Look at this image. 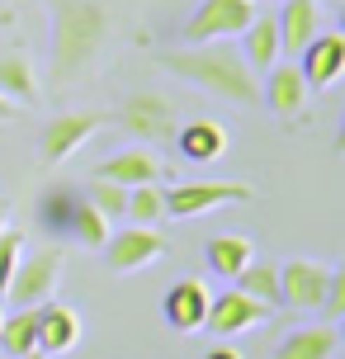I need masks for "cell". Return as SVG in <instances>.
Masks as SVG:
<instances>
[{
  "label": "cell",
  "instance_id": "cell-1",
  "mask_svg": "<svg viewBox=\"0 0 345 359\" xmlns=\"http://www.w3.org/2000/svg\"><path fill=\"white\" fill-rule=\"evenodd\" d=\"M53 43H48V86L67 90L95 72L100 53L109 48L114 10L104 0H48Z\"/></svg>",
  "mask_w": 345,
  "mask_h": 359
},
{
  "label": "cell",
  "instance_id": "cell-2",
  "mask_svg": "<svg viewBox=\"0 0 345 359\" xmlns=\"http://www.w3.org/2000/svg\"><path fill=\"white\" fill-rule=\"evenodd\" d=\"M170 76H180L189 86H199L203 95L213 100H227L236 109H255L260 104V76L246 67V57L236 53L232 43H184V48H170V53L156 57Z\"/></svg>",
  "mask_w": 345,
  "mask_h": 359
},
{
  "label": "cell",
  "instance_id": "cell-3",
  "mask_svg": "<svg viewBox=\"0 0 345 359\" xmlns=\"http://www.w3.org/2000/svg\"><path fill=\"white\" fill-rule=\"evenodd\" d=\"M104 128V114L100 109H62L43 123V137H38V161L43 165H62L72 151L90 142L95 133Z\"/></svg>",
  "mask_w": 345,
  "mask_h": 359
},
{
  "label": "cell",
  "instance_id": "cell-4",
  "mask_svg": "<svg viewBox=\"0 0 345 359\" xmlns=\"http://www.w3.org/2000/svg\"><path fill=\"white\" fill-rule=\"evenodd\" d=\"M251 198L255 189L246 180H184L175 189H165V217H199L222 203H251Z\"/></svg>",
  "mask_w": 345,
  "mask_h": 359
},
{
  "label": "cell",
  "instance_id": "cell-5",
  "mask_svg": "<svg viewBox=\"0 0 345 359\" xmlns=\"http://www.w3.org/2000/svg\"><path fill=\"white\" fill-rule=\"evenodd\" d=\"M62 265H67V255L62 246H43L38 255H19L15 274H10V288H5V298L15 307H38L53 298L57 279H62Z\"/></svg>",
  "mask_w": 345,
  "mask_h": 359
},
{
  "label": "cell",
  "instance_id": "cell-6",
  "mask_svg": "<svg viewBox=\"0 0 345 359\" xmlns=\"http://www.w3.org/2000/svg\"><path fill=\"white\" fill-rule=\"evenodd\" d=\"M255 15V0H199V10L184 19V43H213V38H236Z\"/></svg>",
  "mask_w": 345,
  "mask_h": 359
},
{
  "label": "cell",
  "instance_id": "cell-7",
  "mask_svg": "<svg viewBox=\"0 0 345 359\" xmlns=\"http://www.w3.org/2000/svg\"><path fill=\"white\" fill-rule=\"evenodd\" d=\"M100 251H104V265H109L114 274H137V269H147L151 260L165 255V236L156 232V227L133 222L123 232H109V241H104Z\"/></svg>",
  "mask_w": 345,
  "mask_h": 359
},
{
  "label": "cell",
  "instance_id": "cell-8",
  "mask_svg": "<svg viewBox=\"0 0 345 359\" xmlns=\"http://www.w3.org/2000/svg\"><path fill=\"white\" fill-rule=\"evenodd\" d=\"M331 269L327 260H284L279 265V307H298V312H317L322 307V293L331 284Z\"/></svg>",
  "mask_w": 345,
  "mask_h": 359
},
{
  "label": "cell",
  "instance_id": "cell-9",
  "mask_svg": "<svg viewBox=\"0 0 345 359\" xmlns=\"http://www.w3.org/2000/svg\"><path fill=\"white\" fill-rule=\"evenodd\" d=\"M119 123H123L137 142H165V137H175V104H170L165 95H156V90H137V95L123 100Z\"/></svg>",
  "mask_w": 345,
  "mask_h": 359
},
{
  "label": "cell",
  "instance_id": "cell-10",
  "mask_svg": "<svg viewBox=\"0 0 345 359\" xmlns=\"http://www.w3.org/2000/svg\"><path fill=\"white\" fill-rule=\"evenodd\" d=\"M308 81L298 72V62H274L270 72H265V86H260V104L270 109L274 118H284V123H298L303 114H308Z\"/></svg>",
  "mask_w": 345,
  "mask_h": 359
},
{
  "label": "cell",
  "instance_id": "cell-11",
  "mask_svg": "<svg viewBox=\"0 0 345 359\" xmlns=\"http://www.w3.org/2000/svg\"><path fill=\"white\" fill-rule=\"evenodd\" d=\"M270 312H274L270 303H255L251 293H241V288L232 284L227 293H213V298H208V317H203V326H208L213 336H241V331L260 326Z\"/></svg>",
  "mask_w": 345,
  "mask_h": 359
},
{
  "label": "cell",
  "instance_id": "cell-12",
  "mask_svg": "<svg viewBox=\"0 0 345 359\" xmlns=\"http://www.w3.org/2000/svg\"><path fill=\"white\" fill-rule=\"evenodd\" d=\"M298 72H303L308 90H331L345 76V34H317L298 53Z\"/></svg>",
  "mask_w": 345,
  "mask_h": 359
},
{
  "label": "cell",
  "instance_id": "cell-13",
  "mask_svg": "<svg viewBox=\"0 0 345 359\" xmlns=\"http://www.w3.org/2000/svg\"><path fill=\"white\" fill-rule=\"evenodd\" d=\"M208 284L203 279H180V284H170L165 288V303H161V312H165V326L170 331H199L203 326V317H208Z\"/></svg>",
  "mask_w": 345,
  "mask_h": 359
},
{
  "label": "cell",
  "instance_id": "cell-14",
  "mask_svg": "<svg viewBox=\"0 0 345 359\" xmlns=\"http://www.w3.org/2000/svg\"><path fill=\"white\" fill-rule=\"evenodd\" d=\"M336 355H341V322L298 326L274 350V359H336Z\"/></svg>",
  "mask_w": 345,
  "mask_h": 359
},
{
  "label": "cell",
  "instance_id": "cell-15",
  "mask_svg": "<svg viewBox=\"0 0 345 359\" xmlns=\"http://www.w3.org/2000/svg\"><path fill=\"white\" fill-rule=\"evenodd\" d=\"M76 341H81V312L48 298V307H38V355H67L76 350Z\"/></svg>",
  "mask_w": 345,
  "mask_h": 359
},
{
  "label": "cell",
  "instance_id": "cell-16",
  "mask_svg": "<svg viewBox=\"0 0 345 359\" xmlns=\"http://www.w3.org/2000/svg\"><path fill=\"white\" fill-rule=\"evenodd\" d=\"M274 24H279V53L298 57L312 38L322 34V10H317V0H284Z\"/></svg>",
  "mask_w": 345,
  "mask_h": 359
},
{
  "label": "cell",
  "instance_id": "cell-17",
  "mask_svg": "<svg viewBox=\"0 0 345 359\" xmlns=\"http://www.w3.org/2000/svg\"><path fill=\"white\" fill-rule=\"evenodd\" d=\"M95 175L114 180V184H123V189H133V184H151V180H161V161H156V151H147V147L137 142V147H123V151L104 156V161L95 165Z\"/></svg>",
  "mask_w": 345,
  "mask_h": 359
},
{
  "label": "cell",
  "instance_id": "cell-18",
  "mask_svg": "<svg viewBox=\"0 0 345 359\" xmlns=\"http://www.w3.org/2000/svg\"><path fill=\"white\" fill-rule=\"evenodd\" d=\"M227 128L213 123V118H194V123H184L175 128V151H180V161L189 165H208V161H218L222 151H227Z\"/></svg>",
  "mask_w": 345,
  "mask_h": 359
},
{
  "label": "cell",
  "instance_id": "cell-19",
  "mask_svg": "<svg viewBox=\"0 0 345 359\" xmlns=\"http://www.w3.org/2000/svg\"><path fill=\"white\" fill-rule=\"evenodd\" d=\"M236 38H241V48H236V53L246 57V67H251L255 76H265L274 62L284 57V53H279V24H274V15H260V10H255Z\"/></svg>",
  "mask_w": 345,
  "mask_h": 359
},
{
  "label": "cell",
  "instance_id": "cell-20",
  "mask_svg": "<svg viewBox=\"0 0 345 359\" xmlns=\"http://www.w3.org/2000/svg\"><path fill=\"white\" fill-rule=\"evenodd\" d=\"M203 260H208V269H213L218 279H227V284H232L236 274L246 269V260H255V246L246 241V236H236V232H222V236H213V241H208Z\"/></svg>",
  "mask_w": 345,
  "mask_h": 359
},
{
  "label": "cell",
  "instance_id": "cell-21",
  "mask_svg": "<svg viewBox=\"0 0 345 359\" xmlns=\"http://www.w3.org/2000/svg\"><path fill=\"white\" fill-rule=\"evenodd\" d=\"M0 95L15 104H34L38 100V72L29 53H5L0 57Z\"/></svg>",
  "mask_w": 345,
  "mask_h": 359
},
{
  "label": "cell",
  "instance_id": "cell-22",
  "mask_svg": "<svg viewBox=\"0 0 345 359\" xmlns=\"http://www.w3.org/2000/svg\"><path fill=\"white\" fill-rule=\"evenodd\" d=\"M38 307H15L10 317H0V350H5V355L24 359V355L38 350Z\"/></svg>",
  "mask_w": 345,
  "mask_h": 359
},
{
  "label": "cell",
  "instance_id": "cell-23",
  "mask_svg": "<svg viewBox=\"0 0 345 359\" xmlns=\"http://www.w3.org/2000/svg\"><path fill=\"white\" fill-rule=\"evenodd\" d=\"M241 293H251L255 303H270L279 307V265H270V260H246V269L232 279Z\"/></svg>",
  "mask_w": 345,
  "mask_h": 359
},
{
  "label": "cell",
  "instance_id": "cell-24",
  "mask_svg": "<svg viewBox=\"0 0 345 359\" xmlns=\"http://www.w3.org/2000/svg\"><path fill=\"white\" fill-rule=\"evenodd\" d=\"M67 232L76 236V241H81V246H86V251H100V246H104V241H109V222H104V217L95 213L90 203H86V198H81V203H76L72 208V222H67Z\"/></svg>",
  "mask_w": 345,
  "mask_h": 359
},
{
  "label": "cell",
  "instance_id": "cell-25",
  "mask_svg": "<svg viewBox=\"0 0 345 359\" xmlns=\"http://www.w3.org/2000/svg\"><path fill=\"white\" fill-rule=\"evenodd\" d=\"M133 222H142V227H156L165 217V189H156V180L151 184H133L128 189V213Z\"/></svg>",
  "mask_w": 345,
  "mask_h": 359
},
{
  "label": "cell",
  "instance_id": "cell-26",
  "mask_svg": "<svg viewBox=\"0 0 345 359\" xmlns=\"http://www.w3.org/2000/svg\"><path fill=\"white\" fill-rule=\"evenodd\" d=\"M76 203H81V194H76L72 184H57V189H48V194H43V203H38V222H43L48 232H67Z\"/></svg>",
  "mask_w": 345,
  "mask_h": 359
},
{
  "label": "cell",
  "instance_id": "cell-27",
  "mask_svg": "<svg viewBox=\"0 0 345 359\" xmlns=\"http://www.w3.org/2000/svg\"><path fill=\"white\" fill-rule=\"evenodd\" d=\"M86 203H90L95 213L104 217V222H119L128 213V189L123 184H114V180H90V189H86Z\"/></svg>",
  "mask_w": 345,
  "mask_h": 359
},
{
  "label": "cell",
  "instance_id": "cell-28",
  "mask_svg": "<svg viewBox=\"0 0 345 359\" xmlns=\"http://www.w3.org/2000/svg\"><path fill=\"white\" fill-rule=\"evenodd\" d=\"M19 255H24V236L5 227V232H0V298H5V288H10V274H15Z\"/></svg>",
  "mask_w": 345,
  "mask_h": 359
},
{
  "label": "cell",
  "instance_id": "cell-29",
  "mask_svg": "<svg viewBox=\"0 0 345 359\" xmlns=\"http://www.w3.org/2000/svg\"><path fill=\"white\" fill-rule=\"evenodd\" d=\"M327 322H341L345 317V269L336 265L331 269V284H327V293H322V307H317Z\"/></svg>",
  "mask_w": 345,
  "mask_h": 359
},
{
  "label": "cell",
  "instance_id": "cell-30",
  "mask_svg": "<svg viewBox=\"0 0 345 359\" xmlns=\"http://www.w3.org/2000/svg\"><path fill=\"white\" fill-rule=\"evenodd\" d=\"M203 359H241V350H236V345H213Z\"/></svg>",
  "mask_w": 345,
  "mask_h": 359
},
{
  "label": "cell",
  "instance_id": "cell-31",
  "mask_svg": "<svg viewBox=\"0 0 345 359\" xmlns=\"http://www.w3.org/2000/svg\"><path fill=\"white\" fill-rule=\"evenodd\" d=\"M15 114H19V104H15V100H5V95H0V118H15Z\"/></svg>",
  "mask_w": 345,
  "mask_h": 359
},
{
  "label": "cell",
  "instance_id": "cell-32",
  "mask_svg": "<svg viewBox=\"0 0 345 359\" xmlns=\"http://www.w3.org/2000/svg\"><path fill=\"white\" fill-rule=\"evenodd\" d=\"M10 227V198H0V232Z\"/></svg>",
  "mask_w": 345,
  "mask_h": 359
},
{
  "label": "cell",
  "instance_id": "cell-33",
  "mask_svg": "<svg viewBox=\"0 0 345 359\" xmlns=\"http://www.w3.org/2000/svg\"><path fill=\"white\" fill-rule=\"evenodd\" d=\"M24 359H48V355H38V350H34V355H24Z\"/></svg>",
  "mask_w": 345,
  "mask_h": 359
},
{
  "label": "cell",
  "instance_id": "cell-34",
  "mask_svg": "<svg viewBox=\"0 0 345 359\" xmlns=\"http://www.w3.org/2000/svg\"><path fill=\"white\" fill-rule=\"evenodd\" d=\"M0 317H5V312H0Z\"/></svg>",
  "mask_w": 345,
  "mask_h": 359
}]
</instances>
